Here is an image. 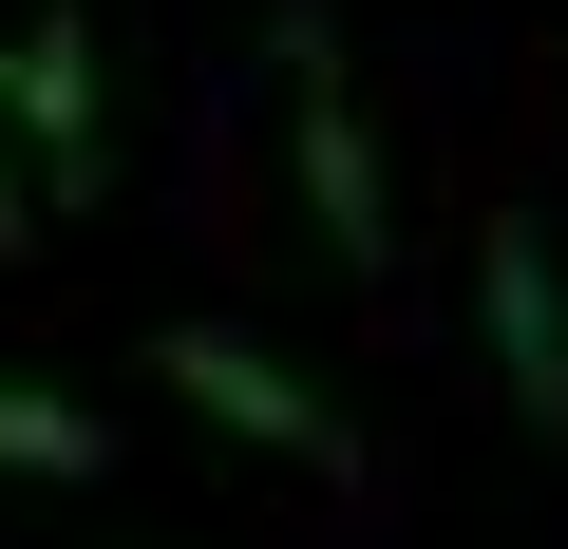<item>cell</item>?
<instances>
[{
  "instance_id": "7a4b0ae2",
  "label": "cell",
  "mask_w": 568,
  "mask_h": 549,
  "mask_svg": "<svg viewBox=\"0 0 568 549\" xmlns=\"http://www.w3.org/2000/svg\"><path fill=\"white\" fill-rule=\"evenodd\" d=\"M152 379L209 417V436H265V455H304V474H361V436H342V398H304L246 323H152Z\"/></svg>"
},
{
  "instance_id": "8992f818",
  "label": "cell",
  "mask_w": 568,
  "mask_h": 549,
  "mask_svg": "<svg viewBox=\"0 0 568 549\" xmlns=\"http://www.w3.org/2000/svg\"><path fill=\"white\" fill-rule=\"evenodd\" d=\"M0 246H39V227H20V171H0Z\"/></svg>"
},
{
  "instance_id": "3957f363",
  "label": "cell",
  "mask_w": 568,
  "mask_h": 549,
  "mask_svg": "<svg viewBox=\"0 0 568 549\" xmlns=\"http://www.w3.org/2000/svg\"><path fill=\"white\" fill-rule=\"evenodd\" d=\"M474 323H493L511 417H530V436H568V265H549V227H530V209H493V246H474Z\"/></svg>"
},
{
  "instance_id": "6da1fadb",
  "label": "cell",
  "mask_w": 568,
  "mask_h": 549,
  "mask_svg": "<svg viewBox=\"0 0 568 549\" xmlns=\"http://www.w3.org/2000/svg\"><path fill=\"white\" fill-rule=\"evenodd\" d=\"M284 152H304V209H323V246L379 285V265H398V190H379L361 77H342V39H323V20H284Z\"/></svg>"
},
{
  "instance_id": "5b68a950",
  "label": "cell",
  "mask_w": 568,
  "mask_h": 549,
  "mask_svg": "<svg viewBox=\"0 0 568 549\" xmlns=\"http://www.w3.org/2000/svg\"><path fill=\"white\" fill-rule=\"evenodd\" d=\"M0 474H114V436L77 398H39V379H0Z\"/></svg>"
},
{
  "instance_id": "277c9868",
  "label": "cell",
  "mask_w": 568,
  "mask_h": 549,
  "mask_svg": "<svg viewBox=\"0 0 568 549\" xmlns=\"http://www.w3.org/2000/svg\"><path fill=\"white\" fill-rule=\"evenodd\" d=\"M0 133H20L58 190H95V20L77 0H39V20L0 39Z\"/></svg>"
}]
</instances>
